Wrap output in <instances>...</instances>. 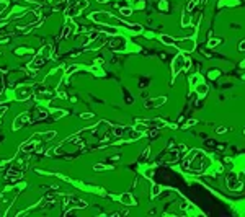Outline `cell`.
<instances>
[{
	"instance_id": "obj_1",
	"label": "cell",
	"mask_w": 245,
	"mask_h": 217,
	"mask_svg": "<svg viewBox=\"0 0 245 217\" xmlns=\"http://www.w3.org/2000/svg\"><path fill=\"white\" fill-rule=\"evenodd\" d=\"M227 188H229L230 191H238V189H242V183H240V180H238L237 173H229V175H227Z\"/></svg>"
},
{
	"instance_id": "obj_2",
	"label": "cell",
	"mask_w": 245,
	"mask_h": 217,
	"mask_svg": "<svg viewBox=\"0 0 245 217\" xmlns=\"http://www.w3.org/2000/svg\"><path fill=\"white\" fill-rule=\"evenodd\" d=\"M183 64H185V67H186V69L190 67V61H188V59H185L183 56H178L177 59H175V64H173V74H177L178 70L183 67Z\"/></svg>"
},
{
	"instance_id": "obj_3",
	"label": "cell",
	"mask_w": 245,
	"mask_h": 217,
	"mask_svg": "<svg viewBox=\"0 0 245 217\" xmlns=\"http://www.w3.org/2000/svg\"><path fill=\"white\" fill-rule=\"evenodd\" d=\"M178 46H182L180 49L186 51V52H191V51L195 49V41H193V39H186L185 43H178Z\"/></svg>"
},
{
	"instance_id": "obj_4",
	"label": "cell",
	"mask_w": 245,
	"mask_h": 217,
	"mask_svg": "<svg viewBox=\"0 0 245 217\" xmlns=\"http://www.w3.org/2000/svg\"><path fill=\"white\" fill-rule=\"evenodd\" d=\"M196 92H198V95H199V97H204V95L209 92V88L206 87L204 84H199V85L196 87Z\"/></svg>"
},
{
	"instance_id": "obj_5",
	"label": "cell",
	"mask_w": 245,
	"mask_h": 217,
	"mask_svg": "<svg viewBox=\"0 0 245 217\" xmlns=\"http://www.w3.org/2000/svg\"><path fill=\"white\" fill-rule=\"evenodd\" d=\"M219 43H221V39H211L209 41V47H216Z\"/></svg>"
},
{
	"instance_id": "obj_6",
	"label": "cell",
	"mask_w": 245,
	"mask_h": 217,
	"mask_svg": "<svg viewBox=\"0 0 245 217\" xmlns=\"http://www.w3.org/2000/svg\"><path fill=\"white\" fill-rule=\"evenodd\" d=\"M238 51H242V52H245V41H242L240 44H238Z\"/></svg>"
},
{
	"instance_id": "obj_7",
	"label": "cell",
	"mask_w": 245,
	"mask_h": 217,
	"mask_svg": "<svg viewBox=\"0 0 245 217\" xmlns=\"http://www.w3.org/2000/svg\"><path fill=\"white\" fill-rule=\"evenodd\" d=\"M217 132L221 134V132H225V127H217Z\"/></svg>"
}]
</instances>
